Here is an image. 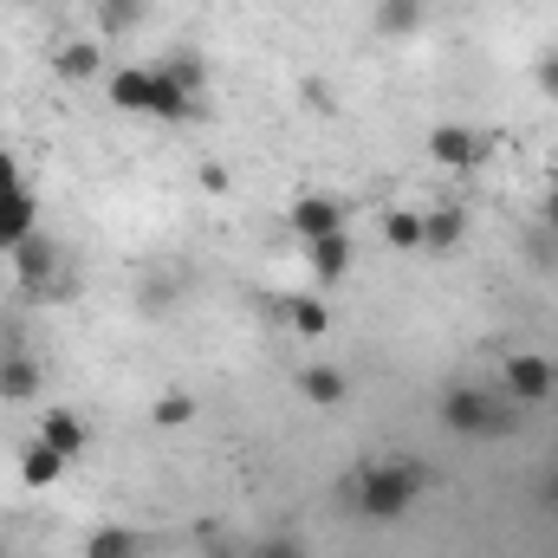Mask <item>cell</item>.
Returning a JSON list of instances; mask_svg holds the SVG:
<instances>
[{"mask_svg": "<svg viewBox=\"0 0 558 558\" xmlns=\"http://www.w3.org/2000/svg\"><path fill=\"white\" fill-rule=\"evenodd\" d=\"M428 156L461 175V169H474V162L487 156V143H481V131H468V124H435V131H428Z\"/></svg>", "mask_w": 558, "mask_h": 558, "instance_id": "8992f818", "label": "cell"}, {"mask_svg": "<svg viewBox=\"0 0 558 558\" xmlns=\"http://www.w3.org/2000/svg\"><path fill=\"white\" fill-rule=\"evenodd\" d=\"M202 189H208V195H221V189H228V169H221V162H208V169H202Z\"/></svg>", "mask_w": 558, "mask_h": 558, "instance_id": "d4e9b609", "label": "cell"}, {"mask_svg": "<svg viewBox=\"0 0 558 558\" xmlns=\"http://www.w3.org/2000/svg\"><path fill=\"white\" fill-rule=\"evenodd\" d=\"M422 13H428V0H377V26L390 33V39H403V33H416Z\"/></svg>", "mask_w": 558, "mask_h": 558, "instance_id": "2e32d148", "label": "cell"}, {"mask_svg": "<svg viewBox=\"0 0 558 558\" xmlns=\"http://www.w3.org/2000/svg\"><path fill=\"white\" fill-rule=\"evenodd\" d=\"M546 500H553V507H558V474H553V481H546Z\"/></svg>", "mask_w": 558, "mask_h": 558, "instance_id": "484cf974", "label": "cell"}, {"mask_svg": "<svg viewBox=\"0 0 558 558\" xmlns=\"http://www.w3.org/2000/svg\"><path fill=\"white\" fill-rule=\"evenodd\" d=\"M384 241H390V247H422V215H410V208L384 215Z\"/></svg>", "mask_w": 558, "mask_h": 558, "instance_id": "ffe728a7", "label": "cell"}, {"mask_svg": "<svg viewBox=\"0 0 558 558\" xmlns=\"http://www.w3.org/2000/svg\"><path fill=\"white\" fill-rule=\"evenodd\" d=\"M254 558H305L292 539H267V546H254Z\"/></svg>", "mask_w": 558, "mask_h": 558, "instance_id": "cb8c5ba5", "label": "cell"}, {"mask_svg": "<svg viewBox=\"0 0 558 558\" xmlns=\"http://www.w3.org/2000/svg\"><path fill=\"white\" fill-rule=\"evenodd\" d=\"M208 558H241V553H221V546H215V553H208Z\"/></svg>", "mask_w": 558, "mask_h": 558, "instance_id": "4316f807", "label": "cell"}, {"mask_svg": "<svg viewBox=\"0 0 558 558\" xmlns=\"http://www.w3.org/2000/svg\"><path fill=\"white\" fill-rule=\"evenodd\" d=\"M0 558H7V553H0Z\"/></svg>", "mask_w": 558, "mask_h": 558, "instance_id": "83f0119b", "label": "cell"}, {"mask_svg": "<svg viewBox=\"0 0 558 558\" xmlns=\"http://www.w3.org/2000/svg\"><path fill=\"white\" fill-rule=\"evenodd\" d=\"M305 247H312V279L318 286H338L351 274V241L344 234H325V241H305Z\"/></svg>", "mask_w": 558, "mask_h": 558, "instance_id": "30bf717a", "label": "cell"}, {"mask_svg": "<svg viewBox=\"0 0 558 558\" xmlns=\"http://www.w3.org/2000/svg\"><path fill=\"white\" fill-rule=\"evenodd\" d=\"M85 558H137V533L131 526H98L85 539Z\"/></svg>", "mask_w": 558, "mask_h": 558, "instance_id": "ac0fdd59", "label": "cell"}, {"mask_svg": "<svg viewBox=\"0 0 558 558\" xmlns=\"http://www.w3.org/2000/svg\"><path fill=\"white\" fill-rule=\"evenodd\" d=\"M299 397L318 403V410H325V403H344V371H338V364H305V371H299Z\"/></svg>", "mask_w": 558, "mask_h": 558, "instance_id": "8fae6325", "label": "cell"}, {"mask_svg": "<svg viewBox=\"0 0 558 558\" xmlns=\"http://www.w3.org/2000/svg\"><path fill=\"white\" fill-rule=\"evenodd\" d=\"M105 92H111V105H118V111H131V118H149V98H156V72H149V65H118V72L105 78Z\"/></svg>", "mask_w": 558, "mask_h": 558, "instance_id": "52a82bcc", "label": "cell"}, {"mask_svg": "<svg viewBox=\"0 0 558 558\" xmlns=\"http://www.w3.org/2000/svg\"><path fill=\"white\" fill-rule=\"evenodd\" d=\"M33 441H46V448H59V454L72 461V454L85 448V422L72 416V410H52V416L39 422V435H33Z\"/></svg>", "mask_w": 558, "mask_h": 558, "instance_id": "7c38bea8", "label": "cell"}, {"mask_svg": "<svg viewBox=\"0 0 558 558\" xmlns=\"http://www.w3.org/2000/svg\"><path fill=\"white\" fill-rule=\"evenodd\" d=\"M137 13H143V0H105V26H111V33H124Z\"/></svg>", "mask_w": 558, "mask_h": 558, "instance_id": "7402d4cb", "label": "cell"}, {"mask_svg": "<svg viewBox=\"0 0 558 558\" xmlns=\"http://www.w3.org/2000/svg\"><path fill=\"white\" fill-rule=\"evenodd\" d=\"M441 428L448 435H461V441H487V435H507L513 428V410H500L487 390H474V384H454L448 397H441Z\"/></svg>", "mask_w": 558, "mask_h": 558, "instance_id": "7a4b0ae2", "label": "cell"}, {"mask_svg": "<svg viewBox=\"0 0 558 558\" xmlns=\"http://www.w3.org/2000/svg\"><path fill=\"white\" fill-rule=\"evenodd\" d=\"M59 474H65V454L46 448V441H26V454H20V481H26V487H52Z\"/></svg>", "mask_w": 558, "mask_h": 558, "instance_id": "4fadbf2b", "label": "cell"}, {"mask_svg": "<svg viewBox=\"0 0 558 558\" xmlns=\"http://www.w3.org/2000/svg\"><path fill=\"white\" fill-rule=\"evenodd\" d=\"M533 78H539L546 98H558V52H539V72H533Z\"/></svg>", "mask_w": 558, "mask_h": 558, "instance_id": "603a6c76", "label": "cell"}, {"mask_svg": "<svg viewBox=\"0 0 558 558\" xmlns=\"http://www.w3.org/2000/svg\"><path fill=\"white\" fill-rule=\"evenodd\" d=\"M13 195H26V175H20V162L0 149V202H13Z\"/></svg>", "mask_w": 558, "mask_h": 558, "instance_id": "44dd1931", "label": "cell"}, {"mask_svg": "<svg viewBox=\"0 0 558 558\" xmlns=\"http://www.w3.org/2000/svg\"><path fill=\"white\" fill-rule=\"evenodd\" d=\"M553 390H558L553 357H539V351H513V357H507V397H513V403H546Z\"/></svg>", "mask_w": 558, "mask_h": 558, "instance_id": "277c9868", "label": "cell"}, {"mask_svg": "<svg viewBox=\"0 0 558 558\" xmlns=\"http://www.w3.org/2000/svg\"><path fill=\"white\" fill-rule=\"evenodd\" d=\"M422 487H428L422 461H371L364 474H351V507L371 520H397V513H410Z\"/></svg>", "mask_w": 558, "mask_h": 558, "instance_id": "6da1fadb", "label": "cell"}, {"mask_svg": "<svg viewBox=\"0 0 558 558\" xmlns=\"http://www.w3.org/2000/svg\"><path fill=\"white\" fill-rule=\"evenodd\" d=\"M286 228H292L299 241H325V234H344V208L312 189V195H299V202L286 208Z\"/></svg>", "mask_w": 558, "mask_h": 558, "instance_id": "5b68a950", "label": "cell"}, {"mask_svg": "<svg viewBox=\"0 0 558 558\" xmlns=\"http://www.w3.org/2000/svg\"><path fill=\"white\" fill-rule=\"evenodd\" d=\"M286 318H292V331H299V338H325V331H331V305H325V299H312V292L286 299Z\"/></svg>", "mask_w": 558, "mask_h": 558, "instance_id": "5bb4252c", "label": "cell"}, {"mask_svg": "<svg viewBox=\"0 0 558 558\" xmlns=\"http://www.w3.org/2000/svg\"><path fill=\"white\" fill-rule=\"evenodd\" d=\"M7 260H13V279H20V286H33V292H52V286L65 279V274H59V247H52V234H46V228H39V234H26Z\"/></svg>", "mask_w": 558, "mask_h": 558, "instance_id": "3957f363", "label": "cell"}, {"mask_svg": "<svg viewBox=\"0 0 558 558\" xmlns=\"http://www.w3.org/2000/svg\"><path fill=\"white\" fill-rule=\"evenodd\" d=\"M59 72H65V78H98V72H105V46H98V39H72V46L59 52Z\"/></svg>", "mask_w": 558, "mask_h": 558, "instance_id": "e0dca14e", "label": "cell"}, {"mask_svg": "<svg viewBox=\"0 0 558 558\" xmlns=\"http://www.w3.org/2000/svg\"><path fill=\"white\" fill-rule=\"evenodd\" d=\"M26 234H39V195L33 189L13 195V202H0V254H13Z\"/></svg>", "mask_w": 558, "mask_h": 558, "instance_id": "ba28073f", "label": "cell"}, {"mask_svg": "<svg viewBox=\"0 0 558 558\" xmlns=\"http://www.w3.org/2000/svg\"><path fill=\"white\" fill-rule=\"evenodd\" d=\"M33 397H39V364L7 351L0 357V403H33Z\"/></svg>", "mask_w": 558, "mask_h": 558, "instance_id": "9c48e42d", "label": "cell"}, {"mask_svg": "<svg viewBox=\"0 0 558 558\" xmlns=\"http://www.w3.org/2000/svg\"><path fill=\"white\" fill-rule=\"evenodd\" d=\"M461 228H468V221H461V208H428V215H422V247H428V254H441V247H454V241H461Z\"/></svg>", "mask_w": 558, "mask_h": 558, "instance_id": "9a60e30c", "label": "cell"}, {"mask_svg": "<svg viewBox=\"0 0 558 558\" xmlns=\"http://www.w3.org/2000/svg\"><path fill=\"white\" fill-rule=\"evenodd\" d=\"M156 428H182V422H195V397H182V390H169V397H156V410H149Z\"/></svg>", "mask_w": 558, "mask_h": 558, "instance_id": "d6986e66", "label": "cell"}]
</instances>
